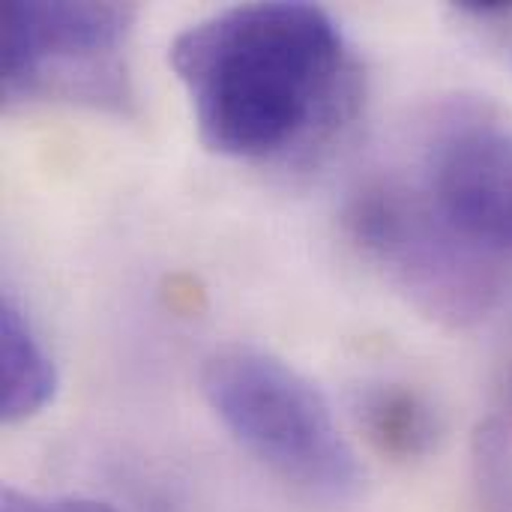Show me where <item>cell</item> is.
Listing matches in <instances>:
<instances>
[{
	"label": "cell",
	"mask_w": 512,
	"mask_h": 512,
	"mask_svg": "<svg viewBox=\"0 0 512 512\" xmlns=\"http://www.w3.org/2000/svg\"><path fill=\"white\" fill-rule=\"evenodd\" d=\"M210 153L270 162L321 150L360 105V63L336 18L303 0L219 9L168 48Z\"/></svg>",
	"instance_id": "cell-1"
},
{
	"label": "cell",
	"mask_w": 512,
	"mask_h": 512,
	"mask_svg": "<svg viewBox=\"0 0 512 512\" xmlns=\"http://www.w3.org/2000/svg\"><path fill=\"white\" fill-rule=\"evenodd\" d=\"M201 393L222 426L300 492L339 504L363 489L360 459L327 396L282 357L255 345L216 348Z\"/></svg>",
	"instance_id": "cell-2"
},
{
	"label": "cell",
	"mask_w": 512,
	"mask_h": 512,
	"mask_svg": "<svg viewBox=\"0 0 512 512\" xmlns=\"http://www.w3.org/2000/svg\"><path fill=\"white\" fill-rule=\"evenodd\" d=\"M129 3L30 0L0 12V84L6 105L63 102L132 114Z\"/></svg>",
	"instance_id": "cell-3"
},
{
	"label": "cell",
	"mask_w": 512,
	"mask_h": 512,
	"mask_svg": "<svg viewBox=\"0 0 512 512\" xmlns=\"http://www.w3.org/2000/svg\"><path fill=\"white\" fill-rule=\"evenodd\" d=\"M354 246L423 315L444 324L483 318L498 294L486 252L468 243L435 201L402 183H366L345 210Z\"/></svg>",
	"instance_id": "cell-4"
},
{
	"label": "cell",
	"mask_w": 512,
	"mask_h": 512,
	"mask_svg": "<svg viewBox=\"0 0 512 512\" xmlns=\"http://www.w3.org/2000/svg\"><path fill=\"white\" fill-rule=\"evenodd\" d=\"M429 198L486 255H512V126L465 120L429 156Z\"/></svg>",
	"instance_id": "cell-5"
},
{
	"label": "cell",
	"mask_w": 512,
	"mask_h": 512,
	"mask_svg": "<svg viewBox=\"0 0 512 512\" xmlns=\"http://www.w3.org/2000/svg\"><path fill=\"white\" fill-rule=\"evenodd\" d=\"M57 393V366L24 309L0 303V417L15 426L42 414Z\"/></svg>",
	"instance_id": "cell-6"
},
{
	"label": "cell",
	"mask_w": 512,
	"mask_h": 512,
	"mask_svg": "<svg viewBox=\"0 0 512 512\" xmlns=\"http://www.w3.org/2000/svg\"><path fill=\"white\" fill-rule=\"evenodd\" d=\"M357 420L366 441L393 462H420L441 441L435 405L405 384L366 387L357 399Z\"/></svg>",
	"instance_id": "cell-7"
},
{
	"label": "cell",
	"mask_w": 512,
	"mask_h": 512,
	"mask_svg": "<svg viewBox=\"0 0 512 512\" xmlns=\"http://www.w3.org/2000/svg\"><path fill=\"white\" fill-rule=\"evenodd\" d=\"M474 480L486 512H512V444L507 429L495 420L474 435Z\"/></svg>",
	"instance_id": "cell-8"
},
{
	"label": "cell",
	"mask_w": 512,
	"mask_h": 512,
	"mask_svg": "<svg viewBox=\"0 0 512 512\" xmlns=\"http://www.w3.org/2000/svg\"><path fill=\"white\" fill-rule=\"evenodd\" d=\"M0 512H117L111 504L78 498V495H30L18 489H3Z\"/></svg>",
	"instance_id": "cell-9"
}]
</instances>
